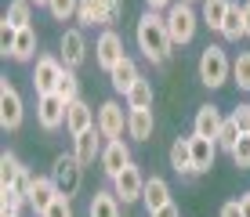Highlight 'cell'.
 <instances>
[{
  "instance_id": "1",
  "label": "cell",
  "mask_w": 250,
  "mask_h": 217,
  "mask_svg": "<svg viewBox=\"0 0 250 217\" xmlns=\"http://www.w3.org/2000/svg\"><path fill=\"white\" fill-rule=\"evenodd\" d=\"M138 51H142L145 58H149L152 65H163L170 58V47H174V40H170L167 33V19H163L160 11H145L142 19H138Z\"/></svg>"
},
{
  "instance_id": "2",
  "label": "cell",
  "mask_w": 250,
  "mask_h": 217,
  "mask_svg": "<svg viewBox=\"0 0 250 217\" xmlns=\"http://www.w3.org/2000/svg\"><path fill=\"white\" fill-rule=\"evenodd\" d=\"M163 19H167V33H170V40H174V47H185V43H192L196 25H200V19H196V11H192V4H185V0H174V4L163 11Z\"/></svg>"
},
{
  "instance_id": "3",
  "label": "cell",
  "mask_w": 250,
  "mask_h": 217,
  "mask_svg": "<svg viewBox=\"0 0 250 217\" xmlns=\"http://www.w3.org/2000/svg\"><path fill=\"white\" fill-rule=\"evenodd\" d=\"M229 76H232V62H229L225 47H218V43H207L203 55H200V83L214 91V87L229 83Z\"/></svg>"
},
{
  "instance_id": "4",
  "label": "cell",
  "mask_w": 250,
  "mask_h": 217,
  "mask_svg": "<svg viewBox=\"0 0 250 217\" xmlns=\"http://www.w3.org/2000/svg\"><path fill=\"white\" fill-rule=\"evenodd\" d=\"M51 178H55V185H58V196L73 199L76 192H80V181H83V163L76 159V156H55Z\"/></svg>"
},
{
  "instance_id": "5",
  "label": "cell",
  "mask_w": 250,
  "mask_h": 217,
  "mask_svg": "<svg viewBox=\"0 0 250 217\" xmlns=\"http://www.w3.org/2000/svg\"><path fill=\"white\" fill-rule=\"evenodd\" d=\"M22 116H25V109H22L19 87H15L11 80H0V127L4 130H19Z\"/></svg>"
},
{
  "instance_id": "6",
  "label": "cell",
  "mask_w": 250,
  "mask_h": 217,
  "mask_svg": "<svg viewBox=\"0 0 250 217\" xmlns=\"http://www.w3.org/2000/svg\"><path fill=\"white\" fill-rule=\"evenodd\" d=\"M124 58H127V55H124V37H120L116 29H102L98 43H94V62L105 69V73H113Z\"/></svg>"
},
{
  "instance_id": "7",
  "label": "cell",
  "mask_w": 250,
  "mask_h": 217,
  "mask_svg": "<svg viewBox=\"0 0 250 217\" xmlns=\"http://www.w3.org/2000/svg\"><path fill=\"white\" fill-rule=\"evenodd\" d=\"M62 73H65L62 58L40 55V58H37V69H33V87H37V94H55V87H58V80H62Z\"/></svg>"
},
{
  "instance_id": "8",
  "label": "cell",
  "mask_w": 250,
  "mask_h": 217,
  "mask_svg": "<svg viewBox=\"0 0 250 217\" xmlns=\"http://www.w3.org/2000/svg\"><path fill=\"white\" fill-rule=\"evenodd\" d=\"M113 192H116L120 203H138V199H142V192H145V178H142V170H138L134 163H127V167L113 178Z\"/></svg>"
},
{
  "instance_id": "9",
  "label": "cell",
  "mask_w": 250,
  "mask_h": 217,
  "mask_svg": "<svg viewBox=\"0 0 250 217\" xmlns=\"http://www.w3.org/2000/svg\"><path fill=\"white\" fill-rule=\"evenodd\" d=\"M65 101L58 98V94H37V123L47 130H58V127H65Z\"/></svg>"
},
{
  "instance_id": "10",
  "label": "cell",
  "mask_w": 250,
  "mask_h": 217,
  "mask_svg": "<svg viewBox=\"0 0 250 217\" xmlns=\"http://www.w3.org/2000/svg\"><path fill=\"white\" fill-rule=\"evenodd\" d=\"M124 127H127V116H124V105L120 101H102L98 105V130L105 141H116L124 138Z\"/></svg>"
},
{
  "instance_id": "11",
  "label": "cell",
  "mask_w": 250,
  "mask_h": 217,
  "mask_svg": "<svg viewBox=\"0 0 250 217\" xmlns=\"http://www.w3.org/2000/svg\"><path fill=\"white\" fill-rule=\"evenodd\" d=\"M91 127H98V116L91 112V105L83 98H76V101H69V109H65V130L73 138H80L83 130H91Z\"/></svg>"
},
{
  "instance_id": "12",
  "label": "cell",
  "mask_w": 250,
  "mask_h": 217,
  "mask_svg": "<svg viewBox=\"0 0 250 217\" xmlns=\"http://www.w3.org/2000/svg\"><path fill=\"white\" fill-rule=\"evenodd\" d=\"M58 47H62V65L65 69H80L83 58H87V40H83L80 29H65Z\"/></svg>"
},
{
  "instance_id": "13",
  "label": "cell",
  "mask_w": 250,
  "mask_h": 217,
  "mask_svg": "<svg viewBox=\"0 0 250 217\" xmlns=\"http://www.w3.org/2000/svg\"><path fill=\"white\" fill-rule=\"evenodd\" d=\"M102 130L98 127H91V130H83L80 138H73V156L83 163V167H91L94 159H102Z\"/></svg>"
},
{
  "instance_id": "14",
  "label": "cell",
  "mask_w": 250,
  "mask_h": 217,
  "mask_svg": "<svg viewBox=\"0 0 250 217\" xmlns=\"http://www.w3.org/2000/svg\"><path fill=\"white\" fill-rule=\"evenodd\" d=\"M131 163V149H127L124 138H116V141H105V149H102V170H105V178L113 181L120 170Z\"/></svg>"
},
{
  "instance_id": "15",
  "label": "cell",
  "mask_w": 250,
  "mask_h": 217,
  "mask_svg": "<svg viewBox=\"0 0 250 217\" xmlns=\"http://www.w3.org/2000/svg\"><path fill=\"white\" fill-rule=\"evenodd\" d=\"M221 123H225V116H221L214 105H200V112H196V119H192V134L196 138H214V141H218Z\"/></svg>"
},
{
  "instance_id": "16",
  "label": "cell",
  "mask_w": 250,
  "mask_h": 217,
  "mask_svg": "<svg viewBox=\"0 0 250 217\" xmlns=\"http://www.w3.org/2000/svg\"><path fill=\"white\" fill-rule=\"evenodd\" d=\"M76 22H80L83 29H94V25H109V0H80Z\"/></svg>"
},
{
  "instance_id": "17",
  "label": "cell",
  "mask_w": 250,
  "mask_h": 217,
  "mask_svg": "<svg viewBox=\"0 0 250 217\" xmlns=\"http://www.w3.org/2000/svg\"><path fill=\"white\" fill-rule=\"evenodd\" d=\"M55 199H58V185H55V178H51V174L33 181V188H29V206H33L37 214H44Z\"/></svg>"
},
{
  "instance_id": "18",
  "label": "cell",
  "mask_w": 250,
  "mask_h": 217,
  "mask_svg": "<svg viewBox=\"0 0 250 217\" xmlns=\"http://www.w3.org/2000/svg\"><path fill=\"white\" fill-rule=\"evenodd\" d=\"M214 156H218V141L192 134V174H207L214 167Z\"/></svg>"
},
{
  "instance_id": "19",
  "label": "cell",
  "mask_w": 250,
  "mask_h": 217,
  "mask_svg": "<svg viewBox=\"0 0 250 217\" xmlns=\"http://www.w3.org/2000/svg\"><path fill=\"white\" fill-rule=\"evenodd\" d=\"M142 203H145V210H149V214H156L160 206L174 203V199H170V185L163 178H149V181H145V192H142Z\"/></svg>"
},
{
  "instance_id": "20",
  "label": "cell",
  "mask_w": 250,
  "mask_h": 217,
  "mask_svg": "<svg viewBox=\"0 0 250 217\" xmlns=\"http://www.w3.org/2000/svg\"><path fill=\"white\" fill-rule=\"evenodd\" d=\"M170 170L196 178L192 174V138H174V145H170Z\"/></svg>"
},
{
  "instance_id": "21",
  "label": "cell",
  "mask_w": 250,
  "mask_h": 217,
  "mask_svg": "<svg viewBox=\"0 0 250 217\" xmlns=\"http://www.w3.org/2000/svg\"><path fill=\"white\" fill-rule=\"evenodd\" d=\"M152 127H156L152 109H131V112H127V134H131L134 141H149Z\"/></svg>"
},
{
  "instance_id": "22",
  "label": "cell",
  "mask_w": 250,
  "mask_h": 217,
  "mask_svg": "<svg viewBox=\"0 0 250 217\" xmlns=\"http://www.w3.org/2000/svg\"><path fill=\"white\" fill-rule=\"evenodd\" d=\"M109 80H113V91H120V94H127L131 87L142 80V73H138V65H134V58H124L113 73H109Z\"/></svg>"
},
{
  "instance_id": "23",
  "label": "cell",
  "mask_w": 250,
  "mask_h": 217,
  "mask_svg": "<svg viewBox=\"0 0 250 217\" xmlns=\"http://www.w3.org/2000/svg\"><path fill=\"white\" fill-rule=\"evenodd\" d=\"M221 37L225 40H239V37H247V22H243V4H229V15H225V22H221Z\"/></svg>"
},
{
  "instance_id": "24",
  "label": "cell",
  "mask_w": 250,
  "mask_h": 217,
  "mask_svg": "<svg viewBox=\"0 0 250 217\" xmlns=\"http://www.w3.org/2000/svg\"><path fill=\"white\" fill-rule=\"evenodd\" d=\"M87 217H120V199H116V192H94L91 206H87Z\"/></svg>"
},
{
  "instance_id": "25",
  "label": "cell",
  "mask_w": 250,
  "mask_h": 217,
  "mask_svg": "<svg viewBox=\"0 0 250 217\" xmlns=\"http://www.w3.org/2000/svg\"><path fill=\"white\" fill-rule=\"evenodd\" d=\"M33 55H37V33H33V25H25V29H19V40H15L11 58L15 62H29Z\"/></svg>"
},
{
  "instance_id": "26",
  "label": "cell",
  "mask_w": 250,
  "mask_h": 217,
  "mask_svg": "<svg viewBox=\"0 0 250 217\" xmlns=\"http://www.w3.org/2000/svg\"><path fill=\"white\" fill-rule=\"evenodd\" d=\"M4 19L15 25V29H25V25L33 22V0H11L4 11Z\"/></svg>"
},
{
  "instance_id": "27",
  "label": "cell",
  "mask_w": 250,
  "mask_h": 217,
  "mask_svg": "<svg viewBox=\"0 0 250 217\" xmlns=\"http://www.w3.org/2000/svg\"><path fill=\"white\" fill-rule=\"evenodd\" d=\"M22 163H19V156H15V152H4V156H0V188H11L15 185V181H19L22 178Z\"/></svg>"
},
{
  "instance_id": "28",
  "label": "cell",
  "mask_w": 250,
  "mask_h": 217,
  "mask_svg": "<svg viewBox=\"0 0 250 217\" xmlns=\"http://www.w3.org/2000/svg\"><path fill=\"white\" fill-rule=\"evenodd\" d=\"M127 109H152V83L145 76L127 91Z\"/></svg>"
},
{
  "instance_id": "29",
  "label": "cell",
  "mask_w": 250,
  "mask_h": 217,
  "mask_svg": "<svg viewBox=\"0 0 250 217\" xmlns=\"http://www.w3.org/2000/svg\"><path fill=\"white\" fill-rule=\"evenodd\" d=\"M229 4L232 0H203V22L210 25V29H221V22H225V15H229Z\"/></svg>"
},
{
  "instance_id": "30",
  "label": "cell",
  "mask_w": 250,
  "mask_h": 217,
  "mask_svg": "<svg viewBox=\"0 0 250 217\" xmlns=\"http://www.w3.org/2000/svg\"><path fill=\"white\" fill-rule=\"evenodd\" d=\"M55 94L65 101V105H69V101H76V98H80V80H76V69H65V73H62V80H58Z\"/></svg>"
},
{
  "instance_id": "31",
  "label": "cell",
  "mask_w": 250,
  "mask_h": 217,
  "mask_svg": "<svg viewBox=\"0 0 250 217\" xmlns=\"http://www.w3.org/2000/svg\"><path fill=\"white\" fill-rule=\"evenodd\" d=\"M22 206H29L19 188H0V214H22Z\"/></svg>"
},
{
  "instance_id": "32",
  "label": "cell",
  "mask_w": 250,
  "mask_h": 217,
  "mask_svg": "<svg viewBox=\"0 0 250 217\" xmlns=\"http://www.w3.org/2000/svg\"><path fill=\"white\" fill-rule=\"evenodd\" d=\"M232 83H236L239 91H250V51H243V55L232 62Z\"/></svg>"
},
{
  "instance_id": "33",
  "label": "cell",
  "mask_w": 250,
  "mask_h": 217,
  "mask_svg": "<svg viewBox=\"0 0 250 217\" xmlns=\"http://www.w3.org/2000/svg\"><path fill=\"white\" fill-rule=\"evenodd\" d=\"M47 11H51V19L69 22V19H76V11H80V0H47Z\"/></svg>"
},
{
  "instance_id": "34",
  "label": "cell",
  "mask_w": 250,
  "mask_h": 217,
  "mask_svg": "<svg viewBox=\"0 0 250 217\" xmlns=\"http://www.w3.org/2000/svg\"><path fill=\"white\" fill-rule=\"evenodd\" d=\"M239 134H243V130H239V123L229 116L225 123H221V130H218V149L232 152V149H236V141H239Z\"/></svg>"
},
{
  "instance_id": "35",
  "label": "cell",
  "mask_w": 250,
  "mask_h": 217,
  "mask_svg": "<svg viewBox=\"0 0 250 217\" xmlns=\"http://www.w3.org/2000/svg\"><path fill=\"white\" fill-rule=\"evenodd\" d=\"M229 156H232V163H236L239 170H250V134H239L236 149H232Z\"/></svg>"
},
{
  "instance_id": "36",
  "label": "cell",
  "mask_w": 250,
  "mask_h": 217,
  "mask_svg": "<svg viewBox=\"0 0 250 217\" xmlns=\"http://www.w3.org/2000/svg\"><path fill=\"white\" fill-rule=\"evenodd\" d=\"M15 40H19V29L4 19V22H0V51H4V55H11V51H15Z\"/></svg>"
},
{
  "instance_id": "37",
  "label": "cell",
  "mask_w": 250,
  "mask_h": 217,
  "mask_svg": "<svg viewBox=\"0 0 250 217\" xmlns=\"http://www.w3.org/2000/svg\"><path fill=\"white\" fill-rule=\"evenodd\" d=\"M40 217H73V203H69V199H65V196H58V199H55V203H51V206H47V210H44V214H40Z\"/></svg>"
},
{
  "instance_id": "38",
  "label": "cell",
  "mask_w": 250,
  "mask_h": 217,
  "mask_svg": "<svg viewBox=\"0 0 250 217\" xmlns=\"http://www.w3.org/2000/svg\"><path fill=\"white\" fill-rule=\"evenodd\" d=\"M232 119L239 123V130H243V134H250V105H239L236 112H232Z\"/></svg>"
},
{
  "instance_id": "39",
  "label": "cell",
  "mask_w": 250,
  "mask_h": 217,
  "mask_svg": "<svg viewBox=\"0 0 250 217\" xmlns=\"http://www.w3.org/2000/svg\"><path fill=\"white\" fill-rule=\"evenodd\" d=\"M120 15H124V0H109V25L120 22Z\"/></svg>"
},
{
  "instance_id": "40",
  "label": "cell",
  "mask_w": 250,
  "mask_h": 217,
  "mask_svg": "<svg viewBox=\"0 0 250 217\" xmlns=\"http://www.w3.org/2000/svg\"><path fill=\"white\" fill-rule=\"evenodd\" d=\"M221 217H243V210H239V199H232V203L221 206Z\"/></svg>"
},
{
  "instance_id": "41",
  "label": "cell",
  "mask_w": 250,
  "mask_h": 217,
  "mask_svg": "<svg viewBox=\"0 0 250 217\" xmlns=\"http://www.w3.org/2000/svg\"><path fill=\"white\" fill-rule=\"evenodd\" d=\"M149 217H182V210H178L174 203H167V206H160L156 214H149Z\"/></svg>"
},
{
  "instance_id": "42",
  "label": "cell",
  "mask_w": 250,
  "mask_h": 217,
  "mask_svg": "<svg viewBox=\"0 0 250 217\" xmlns=\"http://www.w3.org/2000/svg\"><path fill=\"white\" fill-rule=\"evenodd\" d=\"M145 4H149V11H167L174 0H145Z\"/></svg>"
},
{
  "instance_id": "43",
  "label": "cell",
  "mask_w": 250,
  "mask_h": 217,
  "mask_svg": "<svg viewBox=\"0 0 250 217\" xmlns=\"http://www.w3.org/2000/svg\"><path fill=\"white\" fill-rule=\"evenodd\" d=\"M239 210H243V217H250V192L239 196Z\"/></svg>"
},
{
  "instance_id": "44",
  "label": "cell",
  "mask_w": 250,
  "mask_h": 217,
  "mask_svg": "<svg viewBox=\"0 0 250 217\" xmlns=\"http://www.w3.org/2000/svg\"><path fill=\"white\" fill-rule=\"evenodd\" d=\"M243 22H247V37H250V0L243 4Z\"/></svg>"
},
{
  "instance_id": "45",
  "label": "cell",
  "mask_w": 250,
  "mask_h": 217,
  "mask_svg": "<svg viewBox=\"0 0 250 217\" xmlns=\"http://www.w3.org/2000/svg\"><path fill=\"white\" fill-rule=\"evenodd\" d=\"M0 217H22V214H0Z\"/></svg>"
},
{
  "instance_id": "46",
  "label": "cell",
  "mask_w": 250,
  "mask_h": 217,
  "mask_svg": "<svg viewBox=\"0 0 250 217\" xmlns=\"http://www.w3.org/2000/svg\"><path fill=\"white\" fill-rule=\"evenodd\" d=\"M33 4H44V7H47V0H33Z\"/></svg>"
},
{
  "instance_id": "47",
  "label": "cell",
  "mask_w": 250,
  "mask_h": 217,
  "mask_svg": "<svg viewBox=\"0 0 250 217\" xmlns=\"http://www.w3.org/2000/svg\"><path fill=\"white\" fill-rule=\"evenodd\" d=\"M185 4H196V0H185ZM200 4H203V0H200Z\"/></svg>"
}]
</instances>
